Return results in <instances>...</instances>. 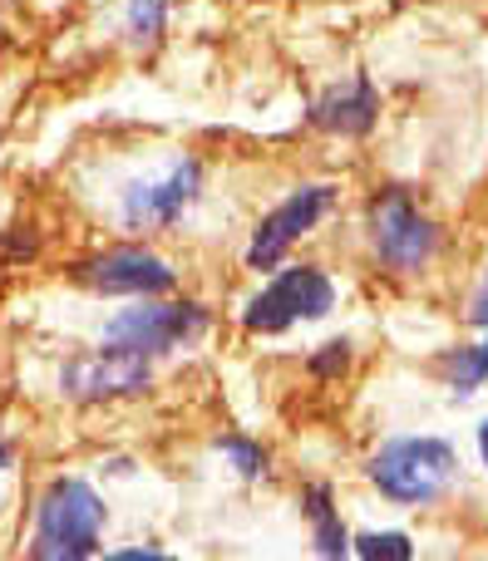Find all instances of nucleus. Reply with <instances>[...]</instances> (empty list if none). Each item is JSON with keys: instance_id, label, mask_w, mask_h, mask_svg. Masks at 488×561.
<instances>
[{"instance_id": "nucleus-1", "label": "nucleus", "mask_w": 488, "mask_h": 561, "mask_svg": "<svg viewBox=\"0 0 488 561\" xmlns=\"http://www.w3.org/2000/svg\"><path fill=\"white\" fill-rule=\"evenodd\" d=\"M104 533V503L84 478H55L39 497L30 561H94Z\"/></svg>"}, {"instance_id": "nucleus-2", "label": "nucleus", "mask_w": 488, "mask_h": 561, "mask_svg": "<svg viewBox=\"0 0 488 561\" xmlns=\"http://www.w3.org/2000/svg\"><path fill=\"white\" fill-rule=\"evenodd\" d=\"M365 237H371V252L381 256V266H390L395 276H415L440 256V222L405 187H385L371 197Z\"/></svg>"}, {"instance_id": "nucleus-3", "label": "nucleus", "mask_w": 488, "mask_h": 561, "mask_svg": "<svg viewBox=\"0 0 488 561\" xmlns=\"http://www.w3.org/2000/svg\"><path fill=\"white\" fill-rule=\"evenodd\" d=\"M454 473H459V454L444 438H395L365 468V478L390 503H405V507L434 503L454 483Z\"/></svg>"}, {"instance_id": "nucleus-4", "label": "nucleus", "mask_w": 488, "mask_h": 561, "mask_svg": "<svg viewBox=\"0 0 488 561\" xmlns=\"http://www.w3.org/2000/svg\"><path fill=\"white\" fill-rule=\"evenodd\" d=\"M336 306V286L321 266H286L247 300L242 325L252 335H282L296 320H321Z\"/></svg>"}, {"instance_id": "nucleus-5", "label": "nucleus", "mask_w": 488, "mask_h": 561, "mask_svg": "<svg viewBox=\"0 0 488 561\" xmlns=\"http://www.w3.org/2000/svg\"><path fill=\"white\" fill-rule=\"evenodd\" d=\"M203 197V163L197 158H168L158 173L124 187V227L128 232H168L188 217V207Z\"/></svg>"}, {"instance_id": "nucleus-6", "label": "nucleus", "mask_w": 488, "mask_h": 561, "mask_svg": "<svg viewBox=\"0 0 488 561\" xmlns=\"http://www.w3.org/2000/svg\"><path fill=\"white\" fill-rule=\"evenodd\" d=\"M331 207H336V187L331 183L296 187L292 197H282V203L257 222L252 242H247V266H252V272H272V266H282L286 252H292L306 232H316Z\"/></svg>"}, {"instance_id": "nucleus-7", "label": "nucleus", "mask_w": 488, "mask_h": 561, "mask_svg": "<svg viewBox=\"0 0 488 561\" xmlns=\"http://www.w3.org/2000/svg\"><path fill=\"white\" fill-rule=\"evenodd\" d=\"M207 330V310L197 300H178V306H128L104 325V345L138 350V355H163V350L188 345L193 335Z\"/></svg>"}, {"instance_id": "nucleus-8", "label": "nucleus", "mask_w": 488, "mask_h": 561, "mask_svg": "<svg viewBox=\"0 0 488 561\" xmlns=\"http://www.w3.org/2000/svg\"><path fill=\"white\" fill-rule=\"evenodd\" d=\"M144 385H148V355H138V350H118V345L75 355L65 365V375H59V389H65V399H75V404L124 399V394H138Z\"/></svg>"}, {"instance_id": "nucleus-9", "label": "nucleus", "mask_w": 488, "mask_h": 561, "mask_svg": "<svg viewBox=\"0 0 488 561\" xmlns=\"http://www.w3.org/2000/svg\"><path fill=\"white\" fill-rule=\"evenodd\" d=\"M79 280L104 290V296H163V290H173L178 272L148 247H109L94 262L79 266Z\"/></svg>"}, {"instance_id": "nucleus-10", "label": "nucleus", "mask_w": 488, "mask_h": 561, "mask_svg": "<svg viewBox=\"0 0 488 561\" xmlns=\"http://www.w3.org/2000/svg\"><path fill=\"white\" fill-rule=\"evenodd\" d=\"M306 118H311V128H321L331 138H365L381 124V89H375V79L365 69H355L351 79L326 89Z\"/></svg>"}, {"instance_id": "nucleus-11", "label": "nucleus", "mask_w": 488, "mask_h": 561, "mask_svg": "<svg viewBox=\"0 0 488 561\" xmlns=\"http://www.w3.org/2000/svg\"><path fill=\"white\" fill-rule=\"evenodd\" d=\"M302 507H306V517H311L316 552H321L326 561H345V557H351V537H345L341 517H336V507H331V488H326V483L306 488Z\"/></svg>"}, {"instance_id": "nucleus-12", "label": "nucleus", "mask_w": 488, "mask_h": 561, "mask_svg": "<svg viewBox=\"0 0 488 561\" xmlns=\"http://www.w3.org/2000/svg\"><path fill=\"white\" fill-rule=\"evenodd\" d=\"M173 15V0H128L124 5V35L134 45H158Z\"/></svg>"}, {"instance_id": "nucleus-13", "label": "nucleus", "mask_w": 488, "mask_h": 561, "mask_svg": "<svg viewBox=\"0 0 488 561\" xmlns=\"http://www.w3.org/2000/svg\"><path fill=\"white\" fill-rule=\"evenodd\" d=\"M440 369H444V379L454 385V394H474V385H484L488 379V365H484L479 350H450Z\"/></svg>"}, {"instance_id": "nucleus-14", "label": "nucleus", "mask_w": 488, "mask_h": 561, "mask_svg": "<svg viewBox=\"0 0 488 561\" xmlns=\"http://www.w3.org/2000/svg\"><path fill=\"white\" fill-rule=\"evenodd\" d=\"M355 557L361 561H415V542L405 533H365V537H355Z\"/></svg>"}, {"instance_id": "nucleus-15", "label": "nucleus", "mask_w": 488, "mask_h": 561, "mask_svg": "<svg viewBox=\"0 0 488 561\" xmlns=\"http://www.w3.org/2000/svg\"><path fill=\"white\" fill-rule=\"evenodd\" d=\"M217 448L232 458V468H237L242 478H262V473H266V454H262L257 444H247V438H232V434H227Z\"/></svg>"}, {"instance_id": "nucleus-16", "label": "nucleus", "mask_w": 488, "mask_h": 561, "mask_svg": "<svg viewBox=\"0 0 488 561\" xmlns=\"http://www.w3.org/2000/svg\"><path fill=\"white\" fill-rule=\"evenodd\" d=\"M321 350H326V355H316L311 369H316V375H341L345 359H351V355H345L351 345H345V340H331V345H321Z\"/></svg>"}, {"instance_id": "nucleus-17", "label": "nucleus", "mask_w": 488, "mask_h": 561, "mask_svg": "<svg viewBox=\"0 0 488 561\" xmlns=\"http://www.w3.org/2000/svg\"><path fill=\"white\" fill-rule=\"evenodd\" d=\"M469 320H474L479 330H488V272H484L479 290H474V300H469Z\"/></svg>"}, {"instance_id": "nucleus-18", "label": "nucleus", "mask_w": 488, "mask_h": 561, "mask_svg": "<svg viewBox=\"0 0 488 561\" xmlns=\"http://www.w3.org/2000/svg\"><path fill=\"white\" fill-rule=\"evenodd\" d=\"M104 561H173V557L154 552V547H124V552H109Z\"/></svg>"}, {"instance_id": "nucleus-19", "label": "nucleus", "mask_w": 488, "mask_h": 561, "mask_svg": "<svg viewBox=\"0 0 488 561\" xmlns=\"http://www.w3.org/2000/svg\"><path fill=\"white\" fill-rule=\"evenodd\" d=\"M479 454H484V468H488V424L479 428Z\"/></svg>"}, {"instance_id": "nucleus-20", "label": "nucleus", "mask_w": 488, "mask_h": 561, "mask_svg": "<svg viewBox=\"0 0 488 561\" xmlns=\"http://www.w3.org/2000/svg\"><path fill=\"white\" fill-rule=\"evenodd\" d=\"M479 355H484V365H488V340H484V345H479Z\"/></svg>"}]
</instances>
